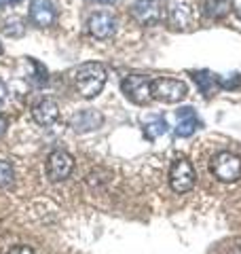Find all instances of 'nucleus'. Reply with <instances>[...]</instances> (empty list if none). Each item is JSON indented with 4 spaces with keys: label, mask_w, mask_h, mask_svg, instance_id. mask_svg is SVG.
<instances>
[{
    "label": "nucleus",
    "mask_w": 241,
    "mask_h": 254,
    "mask_svg": "<svg viewBox=\"0 0 241 254\" xmlns=\"http://www.w3.org/2000/svg\"><path fill=\"white\" fill-rule=\"evenodd\" d=\"M199 117L190 106H184L178 110V125H176V136L178 138H188L199 129Z\"/></svg>",
    "instance_id": "ddd939ff"
},
{
    "label": "nucleus",
    "mask_w": 241,
    "mask_h": 254,
    "mask_svg": "<svg viewBox=\"0 0 241 254\" xmlns=\"http://www.w3.org/2000/svg\"><path fill=\"white\" fill-rule=\"evenodd\" d=\"M197 182V172L195 168H192V163L188 161V159L184 157H178L176 161L172 163L170 168V187L174 193H188V190H192V187H195Z\"/></svg>",
    "instance_id": "39448f33"
},
{
    "label": "nucleus",
    "mask_w": 241,
    "mask_h": 254,
    "mask_svg": "<svg viewBox=\"0 0 241 254\" xmlns=\"http://www.w3.org/2000/svg\"><path fill=\"white\" fill-rule=\"evenodd\" d=\"M2 30H4V34H6V36H11V38H19V36H23V32H26V28H23L21 19H17V17L6 19Z\"/></svg>",
    "instance_id": "a211bd4d"
},
{
    "label": "nucleus",
    "mask_w": 241,
    "mask_h": 254,
    "mask_svg": "<svg viewBox=\"0 0 241 254\" xmlns=\"http://www.w3.org/2000/svg\"><path fill=\"white\" fill-rule=\"evenodd\" d=\"M9 2H13V0H0V6H2V4H9Z\"/></svg>",
    "instance_id": "a878e982"
},
{
    "label": "nucleus",
    "mask_w": 241,
    "mask_h": 254,
    "mask_svg": "<svg viewBox=\"0 0 241 254\" xmlns=\"http://www.w3.org/2000/svg\"><path fill=\"white\" fill-rule=\"evenodd\" d=\"M131 17L140 26H159L167 19V4L163 0H138L131 6Z\"/></svg>",
    "instance_id": "20e7f679"
},
{
    "label": "nucleus",
    "mask_w": 241,
    "mask_h": 254,
    "mask_svg": "<svg viewBox=\"0 0 241 254\" xmlns=\"http://www.w3.org/2000/svg\"><path fill=\"white\" fill-rule=\"evenodd\" d=\"M192 81L197 83V87L201 89V93L203 95H214V91L218 89V76L212 74V72H207V70H201V72H192Z\"/></svg>",
    "instance_id": "4468645a"
},
{
    "label": "nucleus",
    "mask_w": 241,
    "mask_h": 254,
    "mask_svg": "<svg viewBox=\"0 0 241 254\" xmlns=\"http://www.w3.org/2000/svg\"><path fill=\"white\" fill-rule=\"evenodd\" d=\"M203 9H205L207 17L222 19V17H227V13L231 11V0H205Z\"/></svg>",
    "instance_id": "2eb2a0df"
},
{
    "label": "nucleus",
    "mask_w": 241,
    "mask_h": 254,
    "mask_svg": "<svg viewBox=\"0 0 241 254\" xmlns=\"http://www.w3.org/2000/svg\"><path fill=\"white\" fill-rule=\"evenodd\" d=\"M0 55H2V43H0Z\"/></svg>",
    "instance_id": "bb28decb"
},
{
    "label": "nucleus",
    "mask_w": 241,
    "mask_h": 254,
    "mask_svg": "<svg viewBox=\"0 0 241 254\" xmlns=\"http://www.w3.org/2000/svg\"><path fill=\"white\" fill-rule=\"evenodd\" d=\"M150 91H152V100L165 102V104H178V102L186 98L188 87L180 78L161 76V78H152Z\"/></svg>",
    "instance_id": "7ed1b4c3"
},
{
    "label": "nucleus",
    "mask_w": 241,
    "mask_h": 254,
    "mask_svg": "<svg viewBox=\"0 0 241 254\" xmlns=\"http://www.w3.org/2000/svg\"><path fill=\"white\" fill-rule=\"evenodd\" d=\"M102 123H104L102 113H98V110H93V108L78 110V113H74V115H72V119H70V127L76 133L95 131L98 127H102Z\"/></svg>",
    "instance_id": "f8f14e48"
},
{
    "label": "nucleus",
    "mask_w": 241,
    "mask_h": 254,
    "mask_svg": "<svg viewBox=\"0 0 241 254\" xmlns=\"http://www.w3.org/2000/svg\"><path fill=\"white\" fill-rule=\"evenodd\" d=\"M15 182V170L11 161L0 159V189H11Z\"/></svg>",
    "instance_id": "f3484780"
},
{
    "label": "nucleus",
    "mask_w": 241,
    "mask_h": 254,
    "mask_svg": "<svg viewBox=\"0 0 241 254\" xmlns=\"http://www.w3.org/2000/svg\"><path fill=\"white\" fill-rule=\"evenodd\" d=\"M32 119L43 125V127H51L60 121V106L58 102L51 100V98H43L40 102H36L34 106H32Z\"/></svg>",
    "instance_id": "9b49d317"
},
{
    "label": "nucleus",
    "mask_w": 241,
    "mask_h": 254,
    "mask_svg": "<svg viewBox=\"0 0 241 254\" xmlns=\"http://www.w3.org/2000/svg\"><path fill=\"white\" fill-rule=\"evenodd\" d=\"M6 131V119L4 117H0V136Z\"/></svg>",
    "instance_id": "5701e85b"
},
{
    "label": "nucleus",
    "mask_w": 241,
    "mask_h": 254,
    "mask_svg": "<svg viewBox=\"0 0 241 254\" xmlns=\"http://www.w3.org/2000/svg\"><path fill=\"white\" fill-rule=\"evenodd\" d=\"M231 11L241 19V0H231Z\"/></svg>",
    "instance_id": "412c9836"
},
{
    "label": "nucleus",
    "mask_w": 241,
    "mask_h": 254,
    "mask_svg": "<svg viewBox=\"0 0 241 254\" xmlns=\"http://www.w3.org/2000/svg\"><path fill=\"white\" fill-rule=\"evenodd\" d=\"M165 23L176 32H188L197 26V13L186 2H170L167 4V19Z\"/></svg>",
    "instance_id": "0eeeda50"
},
{
    "label": "nucleus",
    "mask_w": 241,
    "mask_h": 254,
    "mask_svg": "<svg viewBox=\"0 0 241 254\" xmlns=\"http://www.w3.org/2000/svg\"><path fill=\"white\" fill-rule=\"evenodd\" d=\"M106 68L100 62H85L74 70V87L80 98L93 100L102 93L104 85H106Z\"/></svg>",
    "instance_id": "f257e3e1"
},
{
    "label": "nucleus",
    "mask_w": 241,
    "mask_h": 254,
    "mask_svg": "<svg viewBox=\"0 0 241 254\" xmlns=\"http://www.w3.org/2000/svg\"><path fill=\"white\" fill-rule=\"evenodd\" d=\"M231 254H241V242H237L235 246H233V250H231Z\"/></svg>",
    "instance_id": "b1692460"
},
{
    "label": "nucleus",
    "mask_w": 241,
    "mask_h": 254,
    "mask_svg": "<svg viewBox=\"0 0 241 254\" xmlns=\"http://www.w3.org/2000/svg\"><path fill=\"white\" fill-rule=\"evenodd\" d=\"M89 2H102V4H112V2H117V0H89Z\"/></svg>",
    "instance_id": "393cba45"
},
{
    "label": "nucleus",
    "mask_w": 241,
    "mask_h": 254,
    "mask_svg": "<svg viewBox=\"0 0 241 254\" xmlns=\"http://www.w3.org/2000/svg\"><path fill=\"white\" fill-rule=\"evenodd\" d=\"M210 172L214 174L216 180L233 185V182L241 178V159L235 153H231V150H222V153L212 157Z\"/></svg>",
    "instance_id": "f03ea898"
},
{
    "label": "nucleus",
    "mask_w": 241,
    "mask_h": 254,
    "mask_svg": "<svg viewBox=\"0 0 241 254\" xmlns=\"http://www.w3.org/2000/svg\"><path fill=\"white\" fill-rule=\"evenodd\" d=\"M167 129H170V125H167V121L163 117H157V119H152V121H148L146 125H144V133H146L148 140H155L159 136H163V133H167Z\"/></svg>",
    "instance_id": "dca6fc26"
},
{
    "label": "nucleus",
    "mask_w": 241,
    "mask_h": 254,
    "mask_svg": "<svg viewBox=\"0 0 241 254\" xmlns=\"http://www.w3.org/2000/svg\"><path fill=\"white\" fill-rule=\"evenodd\" d=\"M74 172V157L68 150L55 148L47 157V176L51 182H61L70 178V174Z\"/></svg>",
    "instance_id": "6e6552de"
},
{
    "label": "nucleus",
    "mask_w": 241,
    "mask_h": 254,
    "mask_svg": "<svg viewBox=\"0 0 241 254\" xmlns=\"http://www.w3.org/2000/svg\"><path fill=\"white\" fill-rule=\"evenodd\" d=\"M9 254H34V250L30 248V246H15V248H11V252Z\"/></svg>",
    "instance_id": "aec40b11"
},
{
    "label": "nucleus",
    "mask_w": 241,
    "mask_h": 254,
    "mask_svg": "<svg viewBox=\"0 0 241 254\" xmlns=\"http://www.w3.org/2000/svg\"><path fill=\"white\" fill-rule=\"evenodd\" d=\"M87 28H89V34L95 36V38H100V41H106V38L110 36H115V32H117V19L112 17L110 13H93L89 21H87Z\"/></svg>",
    "instance_id": "9d476101"
},
{
    "label": "nucleus",
    "mask_w": 241,
    "mask_h": 254,
    "mask_svg": "<svg viewBox=\"0 0 241 254\" xmlns=\"http://www.w3.org/2000/svg\"><path fill=\"white\" fill-rule=\"evenodd\" d=\"M6 93H9V91H6V85L0 81V104H2V102L6 100Z\"/></svg>",
    "instance_id": "4be33fe9"
},
{
    "label": "nucleus",
    "mask_w": 241,
    "mask_h": 254,
    "mask_svg": "<svg viewBox=\"0 0 241 254\" xmlns=\"http://www.w3.org/2000/svg\"><path fill=\"white\" fill-rule=\"evenodd\" d=\"M30 21L38 28H51L58 21V9H55V4L51 0H32Z\"/></svg>",
    "instance_id": "1a4fd4ad"
},
{
    "label": "nucleus",
    "mask_w": 241,
    "mask_h": 254,
    "mask_svg": "<svg viewBox=\"0 0 241 254\" xmlns=\"http://www.w3.org/2000/svg\"><path fill=\"white\" fill-rule=\"evenodd\" d=\"M152 78L144 76V74H129L120 81V91L125 93V98L133 102L138 106H146L152 100V91H150Z\"/></svg>",
    "instance_id": "423d86ee"
},
{
    "label": "nucleus",
    "mask_w": 241,
    "mask_h": 254,
    "mask_svg": "<svg viewBox=\"0 0 241 254\" xmlns=\"http://www.w3.org/2000/svg\"><path fill=\"white\" fill-rule=\"evenodd\" d=\"M218 85L222 87V89H239L241 76H239V74H233V78H222V76H218Z\"/></svg>",
    "instance_id": "6ab92c4d"
}]
</instances>
